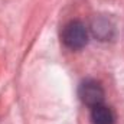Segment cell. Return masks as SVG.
Masks as SVG:
<instances>
[{"label":"cell","instance_id":"1","mask_svg":"<svg viewBox=\"0 0 124 124\" xmlns=\"http://www.w3.org/2000/svg\"><path fill=\"white\" fill-rule=\"evenodd\" d=\"M62 42L69 49H82L88 43V31L85 25L79 20L69 22L62 32Z\"/></svg>","mask_w":124,"mask_h":124},{"label":"cell","instance_id":"2","mask_svg":"<svg viewBox=\"0 0 124 124\" xmlns=\"http://www.w3.org/2000/svg\"><path fill=\"white\" fill-rule=\"evenodd\" d=\"M79 98L84 104H87L88 107H95L98 104H102L104 101V88L102 85L95 81V79H85L81 85H79Z\"/></svg>","mask_w":124,"mask_h":124},{"label":"cell","instance_id":"3","mask_svg":"<svg viewBox=\"0 0 124 124\" xmlns=\"http://www.w3.org/2000/svg\"><path fill=\"white\" fill-rule=\"evenodd\" d=\"M91 121L93 124H114L116 114L108 105L98 104L91 110Z\"/></svg>","mask_w":124,"mask_h":124}]
</instances>
